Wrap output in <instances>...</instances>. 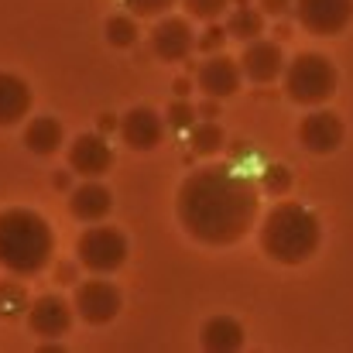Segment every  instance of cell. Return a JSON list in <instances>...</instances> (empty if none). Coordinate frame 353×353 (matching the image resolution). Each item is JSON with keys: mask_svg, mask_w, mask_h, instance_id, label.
<instances>
[{"mask_svg": "<svg viewBox=\"0 0 353 353\" xmlns=\"http://www.w3.org/2000/svg\"><path fill=\"white\" fill-rule=\"evenodd\" d=\"M179 223L206 247H230L257 220V189L247 175L227 165L192 172L175 199Z\"/></svg>", "mask_w": 353, "mask_h": 353, "instance_id": "obj_1", "label": "cell"}, {"mask_svg": "<svg viewBox=\"0 0 353 353\" xmlns=\"http://www.w3.org/2000/svg\"><path fill=\"white\" fill-rule=\"evenodd\" d=\"M55 254V236L34 210H0V268L17 278L41 274Z\"/></svg>", "mask_w": 353, "mask_h": 353, "instance_id": "obj_2", "label": "cell"}, {"mask_svg": "<svg viewBox=\"0 0 353 353\" xmlns=\"http://www.w3.org/2000/svg\"><path fill=\"white\" fill-rule=\"evenodd\" d=\"M323 243L319 216L302 203H278L261 223V250L274 264H305Z\"/></svg>", "mask_w": 353, "mask_h": 353, "instance_id": "obj_3", "label": "cell"}, {"mask_svg": "<svg viewBox=\"0 0 353 353\" xmlns=\"http://www.w3.org/2000/svg\"><path fill=\"white\" fill-rule=\"evenodd\" d=\"M336 86H340V72L319 52H302L285 69V93L299 107H319V103H326L336 93Z\"/></svg>", "mask_w": 353, "mask_h": 353, "instance_id": "obj_4", "label": "cell"}, {"mask_svg": "<svg viewBox=\"0 0 353 353\" xmlns=\"http://www.w3.org/2000/svg\"><path fill=\"white\" fill-rule=\"evenodd\" d=\"M76 257L90 274H114L127 261V236L117 227L90 223L76 240Z\"/></svg>", "mask_w": 353, "mask_h": 353, "instance_id": "obj_5", "label": "cell"}, {"mask_svg": "<svg viewBox=\"0 0 353 353\" xmlns=\"http://www.w3.org/2000/svg\"><path fill=\"white\" fill-rule=\"evenodd\" d=\"M295 21L316 38H333L353 21V0H295Z\"/></svg>", "mask_w": 353, "mask_h": 353, "instance_id": "obj_6", "label": "cell"}, {"mask_svg": "<svg viewBox=\"0 0 353 353\" xmlns=\"http://www.w3.org/2000/svg\"><path fill=\"white\" fill-rule=\"evenodd\" d=\"M72 305H76V316H79L83 323H90V326H107L110 319H117L123 299H120L117 285L93 278V281H79V285H76Z\"/></svg>", "mask_w": 353, "mask_h": 353, "instance_id": "obj_7", "label": "cell"}, {"mask_svg": "<svg viewBox=\"0 0 353 353\" xmlns=\"http://www.w3.org/2000/svg\"><path fill=\"white\" fill-rule=\"evenodd\" d=\"M196 48V31L189 17H161L151 31V52L161 62H185Z\"/></svg>", "mask_w": 353, "mask_h": 353, "instance_id": "obj_8", "label": "cell"}, {"mask_svg": "<svg viewBox=\"0 0 353 353\" xmlns=\"http://www.w3.org/2000/svg\"><path fill=\"white\" fill-rule=\"evenodd\" d=\"M243 83V69L230 55H210L199 72H196V86L206 100H230Z\"/></svg>", "mask_w": 353, "mask_h": 353, "instance_id": "obj_9", "label": "cell"}, {"mask_svg": "<svg viewBox=\"0 0 353 353\" xmlns=\"http://www.w3.org/2000/svg\"><path fill=\"white\" fill-rule=\"evenodd\" d=\"M240 69L250 83H274L288 62H285V52L278 41H268V38H254V41H243V55H240Z\"/></svg>", "mask_w": 353, "mask_h": 353, "instance_id": "obj_10", "label": "cell"}, {"mask_svg": "<svg viewBox=\"0 0 353 353\" xmlns=\"http://www.w3.org/2000/svg\"><path fill=\"white\" fill-rule=\"evenodd\" d=\"M72 312H76V305H69L62 295H41V299H34L28 305V326H31L34 336L55 340V336L69 333Z\"/></svg>", "mask_w": 353, "mask_h": 353, "instance_id": "obj_11", "label": "cell"}, {"mask_svg": "<svg viewBox=\"0 0 353 353\" xmlns=\"http://www.w3.org/2000/svg\"><path fill=\"white\" fill-rule=\"evenodd\" d=\"M65 158H69L72 175H83V179H100L114 165V151H110V144L100 134H79L69 144V154Z\"/></svg>", "mask_w": 353, "mask_h": 353, "instance_id": "obj_12", "label": "cell"}, {"mask_svg": "<svg viewBox=\"0 0 353 353\" xmlns=\"http://www.w3.org/2000/svg\"><path fill=\"white\" fill-rule=\"evenodd\" d=\"M343 134H347V127H343L340 114H333V110H312L309 117L299 123V141L312 154L336 151L343 144Z\"/></svg>", "mask_w": 353, "mask_h": 353, "instance_id": "obj_13", "label": "cell"}, {"mask_svg": "<svg viewBox=\"0 0 353 353\" xmlns=\"http://www.w3.org/2000/svg\"><path fill=\"white\" fill-rule=\"evenodd\" d=\"M165 123L168 120H161V114H154L151 107H134L120 120V141L130 151H154L165 137Z\"/></svg>", "mask_w": 353, "mask_h": 353, "instance_id": "obj_14", "label": "cell"}, {"mask_svg": "<svg viewBox=\"0 0 353 353\" xmlns=\"http://www.w3.org/2000/svg\"><path fill=\"white\" fill-rule=\"evenodd\" d=\"M114 210V196L107 185H100L97 179H86L83 185H76L69 192V213L79 220V223H103Z\"/></svg>", "mask_w": 353, "mask_h": 353, "instance_id": "obj_15", "label": "cell"}, {"mask_svg": "<svg viewBox=\"0 0 353 353\" xmlns=\"http://www.w3.org/2000/svg\"><path fill=\"white\" fill-rule=\"evenodd\" d=\"M28 114H31V86L14 72H0V127H14Z\"/></svg>", "mask_w": 353, "mask_h": 353, "instance_id": "obj_16", "label": "cell"}, {"mask_svg": "<svg viewBox=\"0 0 353 353\" xmlns=\"http://www.w3.org/2000/svg\"><path fill=\"white\" fill-rule=\"evenodd\" d=\"M62 141H65V130H62V123L55 117H34L24 127V148L31 154H38V158L55 154L62 148Z\"/></svg>", "mask_w": 353, "mask_h": 353, "instance_id": "obj_17", "label": "cell"}, {"mask_svg": "<svg viewBox=\"0 0 353 353\" xmlns=\"http://www.w3.org/2000/svg\"><path fill=\"white\" fill-rule=\"evenodd\" d=\"M203 347L210 353H236L243 347V326L234 316H213L203 326Z\"/></svg>", "mask_w": 353, "mask_h": 353, "instance_id": "obj_18", "label": "cell"}, {"mask_svg": "<svg viewBox=\"0 0 353 353\" xmlns=\"http://www.w3.org/2000/svg\"><path fill=\"white\" fill-rule=\"evenodd\" d=\"M264 10L261 7H250V3H243V7H234L230 14H227V34L236 38V41H254V38H261L264 34Z\"/></svg>", "mask_w": 353, "mask_h": 353, "instance_id": "obj_19", "label": "cell"}, {"mask_svg": "<svg viewBox=\"0 0 353 353\" xmlns=\"http://www.w3.org/2000/svg\"><path fill=\"white\" fill-rule=\"evenodd\" d=\"M189 144H192V151L196 154H216L223 144H227V134H223V127L216 123V120H203V123H196L192 127V137H189Z\"/></svg>", "mask_w": 353, "mask_h": 353, "instance_id": "obj_20", "label": "cell"}, {"mask_svg": "<svg viewBox=\"0 0 353 353\" xmlns=\"http://www.w3.org/2000/svg\"><path fill=\"white\" fill-rule=\"evenodd\" d=\"M137 21L130 17V14H114L110 21H107V41L114 45V48H130L134 41H137Z\"/></svg>", "mask_w": 353, "mask_h": 353, "instance_id": "obj_21", "label": "cell"}, {"mask_svg": "<svg viewBox=\"0 0 353 353\" xmlns=\"http://www.w3.org/2000/svg\"><path fill=\"white\" fill-rule=\"evenodd\" d=\"M28 292L17 285V281H0V316L14 319L21 312H28Z\"/></svg>", "mask_w": 353, "mask_h": 353, "instance_id": "obj_22", "label": "cell"}, {"mask_svg": "<svg viewBox=\"0 0 353 353\" xmlns=\"http://www.w3.org/2000/svg\"><path fill=\"white\" fill-rule=\"evenodd\" d=\"M196 117H199V110H196L185 97H175V100L168 103V110H165V120H168L172 130H192V127H196Z\"/></svg>", "mask_w": 353, "mask_h": 353, "instance_id": "obj_23", "label": "cell"}, {"mask_svg": "<svg viewBox=\"0 0 353 353\" xmlns=\"http://www.w3.org/2000/svg\"><path fill=\"white\" fill-rule=\"evenodd\" d=\"M182 3H185V14L199 21H216L230 7V0H182Z\"/></svg>", "mask_w": 353, "mask_h": 353, "instance_id": "obj_24", "label": "cell"}, {"mask_svg": "<svg viewBox=\"0 0 353 353\" xmlns=\"http://www.w3.org/2000/svg\"><path fill=\"white\" fill-rule=\"evenodd\" d=\"M261 189L271 192V196H285V192L292 189V172H288L285 165H271V168L264 172V179H261Z\"/></svg>", "mask_w": 353, "mask_h": 353, "instance_id": "obj_25", "label": "cell"}, {"mask_svg": "<svg viewBox=\"0 0 353 353\" xmlns=\"http://www.w3.org/2000/svg\"><path fill=\"white\" fill-rule=\"evenodd\" d=\"M123 7H130L134 17H158L168 7H175V0H123Z\"/></svg>", "mask_w": 353, "mask_h": 353, "instance_id": "obj_26", "label": "cell"}, {"mask_svg": "<svg viewBox=\"0 0 353 353\" xmlns=\"http://www.w3.org/2000/svg\"><path fill=\"white\" fill-rule=\"evenodd\" d=\"M257 7H261L268 17H285V14H295V0H257Z\"/></svg>", "mask_w": 353, "mask_h": 353, "instance_id": "obj_27", "label": "cell"}, {"mask_svg": "<svg viewBox=\"0 0 353 353\" xmlns=\"http://www.w3.org/2000/svg\"><path fill=\"white\" fill-rule=\"evenodd\" d=\"M55 281H59V285H76V264L62 261V264L55 268Z\"/></svg>", "mask_w": 353, "mask_h": 353, "instance_id": "obj_28", "label": "cell"}, {"mask_svg": "<svg viewBox=\"0 0 353 353\" xmlns=\"http://www.w3.org/2000/svg\"><path fill=\"white\" fill-rule=\"evenodd\" d=\"M223 38H227V28H210V31H206V38L199 41V48H216Z\"/></svg>", "mask_w": 353, "mask_h": 353, "instance_id": "obj_29", "label": "cell"}, {"mask_svg": "<svg viewBox=\"0 0 353 353\" xmlns=\"http://www.w3.org/2000/svg\"><path fill=\"white\" fill-rule=\"evenodd\" d=\"M189 79H175V97H189Z\"/></svg>", "mask_w": 353, "mask_h": 353, "instance_id": "obj_30", "label": "cell"}, {"mask_svg": "<svg viewBox=\"0 0 353 353\" xmlns=\"http://www.w3.org/2000/svg\"><path fill=\"white\" fill-rule=\"evenodd\" d=\"M69 172H72V168H69ZM69 172H59V175H55V185H59V189H69Z\"/></svg>", "mask_w": 353, "mask_h": 353, "instance_id": "obj_31", "label": "cell"}, {"mask_svg": "<svg viewBox=\"0 0 353 353\" xmlns=\"http://www.w3.org/2000/svg\"><path fill=\"white\" fill-rule=\"evenodd\" d=\"M216 103H220V100H210V103L203 107V114H206V117H216Z\"/></svg>", "mask_w": 353, "mask_h": 353, "instance_id": "obj_32", "label": "cell"}]
</instances>
